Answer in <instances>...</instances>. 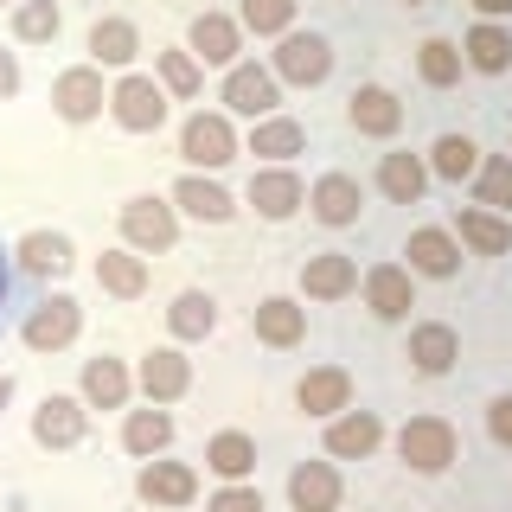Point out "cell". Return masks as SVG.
I'll return each instance as SVG.
<instances>
[{"instance_id":"cell-3","label":"cell","mask_w":512,"mask_h":512,"mask_svg":"<svg viewBox=\"0 0 512 512\" xmlns=\"http://www.w3.org/2000/svg\"><path fill=\"white\" fill-rule=\"evenodd\" d=\"M269 71H276V84L314 90V84H327V77H333V45L320 39V32H282L276 52H269Z\"/></svg>"},{"instance_id":"cell-20","label":"cell","mask_w":512,"mask_h":512,"mask_svg":"<svg viewBox=\"0 0 512 512\" xmlns=\"http://www.w3.org/2000/svg\"><path fill=\"white\" fill-rule=\"evenodd\" d=\"M365 308H372L378 320H404L416 308V276L404 263H378L365 269Z\"/></svg>"},{"instance_id":"cell-16","label":"cell","mask_w":512,"mask_h":512,"mask_svg":"<svg viewBox=\"0 0 512 512\" xmlns=\"http://www.w3.org/2000/svg\"><path fill=\"white\" fill-rule=\"evenodd\" d=\"M250 327H256V340H263V346L288 352V346L308 340V308L288 301V295H269V301H256V308H250Z\"/></svg>"},{"instance_id":"cell-18","label":"cell","mask_w":512,"mask_h":512,"mask_svg":"<svg viewBox=\"0 0 512 512\" xmlns=\"http://www.w3.org/2000/svg\"><path fill=\"white\" fill-rule=\"evenodd\" d=\"M352 288H359V263L346 250H320L301 263V295L308 301H346Z\"/></svg>"},{"instance_id":"cell-26","label":"cell","mask_w":512,"mask_h":512,"mask_svg":"<svg viewBox=\"0 0 512 512\" xmlns=\"http://www.w3.org/2000/svg\"><path fill=\"white\" fill-rule=\"evenodd\" d=\"M90 58H96V71H128V64L141 58V32L135 20H122V13H103V20L90 26Z\"/></svg>"},{"instance_id":"cell-1","label":"cell","mask_w":512,"mask_h":512,"mask_svg":"<svg viewBox=\"0 0 512 512\" xmlns=\"http://www.w3.org/2000/svg\"><path fill=\"white\" fill-rule=\"evenodd\" d=\"M461 455L455 442V423L448 416H410L404 429H397V461H404L410 474H448Z\"/></svg>"},{"instance_id":"cell-14","label":"cell","mask_w":512,"mask_h":512,"mask_svg":"<svg viewBox=\"0 0 512 512\" xmlns=\"http://www.w3.org/2000/svg\"><path fill=\"white\" fill-rule=\"evenodd\" d=\"M410 276H429V282H448V276H461V244H455V231H442V224H423V231H410Z\"/></svg>"},{"instance_id":"cell-32","label":"cell","mask_w":512,"mask_h":512,"mask_svg":"<svg viewBox=\"0 0 512 512\" xmlns=\"http://www.w3.org/2000/svg\"><path fill=\"white\" fill-rule=\"evenodd\" d=\"M122 448H128V455H141V461L167 455V448H173V416L160 410V404L128 410V416H122Z\"/></svg>"},{"instance_id":"cell-29","label":"cell","mask_w":512,"mask_h":512,"mask_svg":"<svg viewBox=\"0 0 512 512\" xmlns=\"http://www.w3.org/2000/svg\"><path fill=\"white\" fill-rule=\"evenodd\" d=\"M96 288L103 295H116V301H141L148 295V256H135V250H103L96 256Z\"/></svg>"},{"instance_id":"cell-31","label":"cell","mask_w":512,"mask_h":512,"mask_svg":"<svg viewBox=\"0 0 512 512\" xmlns=\"http://www.w3.org/2000/svg\"><path fill=\"white\" fill-rule=\"evenodd\" d=\"M301 148H308V128H301L295 116H263V122H250V154H263L269 167H288Z\"/></svg>"},{"instance_id":"cell-2","label":"cell","mask_w":512,"mask_h":512,"mask_svg":"<svg viewBox=\"0 0 512 512\" xmlns=\"http://www.w3.org/2000/svg\"><path fill=\"white\" fill-rule=\"evenodd\" d=\"M180 160L192 173H218V167H231L237 160V128L224 109H199V116H186L180 128Z\"/></svg>"},{"instance_id":"cell-25","label":"cell","mask_w":512,"mask_h":512,"mask_svg":"<svg viewBox=\"0 0 512 512\" xmlns=\"http://www.w3.org/2000/svg\"><path fill=\"white\" fill-rule=\"evenodd\" d=\"M288 506L295 512H340V474H333V461H301L288 474Z\"/></svg>"},{"instance_id":"cell-36","label":"cell","mask_w":512,"mask_h":512,"mask_svg":"<svg viewBox=\"0 0 512 512\" xmlns=\"http://www.w3.org/2000/svg\"><path fill=\"white\" fill-rule=\"evenodd\" d=\"M416 77H423L429 90L461 84V45L455 39H423V45H416Z\"/></svg>"},{"instance_id":"cell-17","label":"cell","mask_w":512,"mask_h":512,"mask_svg":"<svg viewBox=\"0 0 512 512\" xmlns=\"http://www.w3.org/2000/svg\"><path fill=\"white\" fill-rule=\"evenodd\" d=\"M13 263H20L26 276H39V282H58V276H71L77 250H71L64 231H26L20 244H13Z\"/></svg>"},{"instance_id":"cell-8","label":"cell","mask_w":512,"mask_h":512,"mask_svg":"<svg viewBox=\"0 0 512 512\" xmlns=\"http://www.w3.org/2000/svg\"><path fill=\"white\" fill-rule=\"evenodd\" d=\"M244 199L256 205V218H269V224H288L308 205V186H301V173L295 167H256L250 173V186H244Z\"/></svg>"},{"instance_id":"cell-41","label":"cell","mask_w":512,"mask_h":512,"mask_svg":"<svg viewBox=\"0 0 512 512\" xmlns=\"http://www.w3.org/2000/svg\"><path fill=\"white\" fill-rule=\"evenodd\" d=\"M160 90L167 96H199L205 90V64L192 58V52H160Z\"/></svg>"},{"instance_id":"cell-30","label":"cell","mask_w":512,"mask_h":512,"mask_svg":"<svg viewBox=\"0 0 512 512\" xmlns=\"http://www.w3.org/2000/svg\"><path fill=\"white\" fill-rule=\"evenodd\" d=\"M461 64H468V71H480V77L512 71V32H506L500 20H480L468 39H461Z\"/></svg>"},{"instance_id":"cell-7","label":"cell","mask_w":512,"mask_h":512,"mask_svg":"<svg viewBox=\"0 0 512 512\" xmlns=\"http://www.w3.org/2000/svg\"><path fill=\"white\" fill-rule=\"evenodd\" d=\"M77 333H84V308H77L71 295H45L39 308L20 320V340H26L32 352H64Z\"/></svg>"},{"instance_id":"cell-23","label":"cell","mask_w":512,"mask_h":512,"mask_svg":"<svg viewBox=\"0 0 512 512\" xmlns=\"http://www.w3.org/2000/svg\"><path fill=\"white\" fill-rule=\"evenodd\" d=\"M308 212L320 218V224H359V212H365V186L352 180V173H327V180H314L308 186Z\"/></svg>"},{"instance_id":"cell-34","label":"cell","mask_w":512,"mask_h":512,"mask_svg":"<svg viewBox=\"0 0 512 512\" xmlns=\"http://www.w3.org/2000/svg\"><path fill=\"white\" fill-rule=\"evenodd\" d=\"M205 468H212L218 480H250L256 474V442L244 436V429H224V436L205 442Z\"/></svg>"},{"instance_id":"cell-48","label":"cell","mask_w":512,"mask_h":512,"mask_svg":"<svg viewBox=\"0 0 512 512\" xmlns=\"http://www.w3.org/2000/svg\"><path fill=\"white\" fill-rule=\"evenodd\" d=\"M404 7H429V0H404Z\"/></svg>"},{"instance_id":"cell-37","label":"cell","mask_w":512,"mask_h":512,"mask_svg":"<svg viewBox=\"0 0 512 512\" xmlns=\"http://www.w3.org/2000/svg\"><path fill=\"white\" fill-rule=\"evenodd\" d=\"M474 205H487V212H512V154H487L474 167Z\"/></svg>"},{"instance_id":"cell-11","label":"cell","mask_w":512,"mask_h":512,"mask_svg":"<svg viewBox=\"0 0 512 512\" xmlns=\"http://www.w3.org/2000/svg\"><path fill=\"white\" fill-rule=\"evenodd\" d=\"M186 52L199 58V64H224V71H231L237 52H244V26H237L231 13H212V7H205L199 20L186 26Z\"/></svg>"},{"instance_id":"cell-6","label":"cell","mask_w":512,"mask_h":512,"mask_svg":"<svg viewBox=\"0 0 512 512\" xmlns=\"http://www.w3.org/2000/svg\"><path fill=\"white\" fill-rule=\"evenodd\" d=\"M218 96H224V116H250V122H263V116L282 109V84H276L269 64H231Z\"/></svg>"},{"instance_id":"cell-24","label":"cell","mask_w":512,"mask_h":512,"mask_svg":"<svg viewBox=\"0 0 512 512\" xmlns=\"http://www.w3.org/2000/svg\"><path fill=\"white\" fill-rule=\"evenodd\" d=\"M455 244L474 250V256H506V250H512V224H506V212L461 205V212H455Z\"/></svg>"},{"instance_id":"cell-15","label":"cell","mask_w":512,"mask_h":512,"mask_svg":"<svg viewBox=\"0 0 512 512\" xmlns=\"http://www.w3.org/2000/svg\"><path fill=\"white\" fill-rule=\"evenodd\" d=\"M135 384H141V397H148V404H173V397L192 391V359H186L180 346H154L148 359H141Z\"/></svg>"},{"instance_id":"cell-5","label":"cell","mask_w":512,"mask_h":512,"mask_svg":"<svg viewBox=\"0 0 512 512\" xmlns=\"http://www.w3.org/2000/svg\"><path fill=\"white\" fill-rule=\"evenodd\" d=\"M109 116H116L128 135H154L160 122H167V90L154 84V77H141V71H128L109 84Z\"/></svg>"},{"instance_id":"cell-45","label":"cell","mask_w":512,"mask_h":512,"mask_svg":"<svg viewBox=\"0 0 512 512\" xmlns=\"http://www.w3.org/2000/svg\"><path fill=\"white\" fill-rule=\"evenodd\" d=\"M474 13H480V20H506L512 0H474Z\"/></svg>"},{"instance_id":"cell-43","label":"cell","mask_w":512,"mask_h":512,"mask_svg":"<svg viewBox=\"0 0 512 512\" xmlns=\"http://www.w3.org/2000/svg\"><path fill=\"white\" fill-rule=\"evenodd\" d=\"M487 436L500 442V448H512V391H506V397H493V404H487Z\"/></svg>"},{"instance_id":"cell-22","label":"cell","mask_w":512,"mask_h":512,"mask_svg":"<svg viewBox=\"0 0 512 512\" xmlns=\"http://www.w3.org/2000/svg\"><path fill=\"white\" fill-rule=\"evenodd\" d=\"M295 404L308 416H320V423L340 416V410H352V372H346V365H314V372L295 384Z\"/></svg>"},{"instance_id":"cell-19","label":"cell","mask_w":512,"mask_h":512,"mask_svg":"<svg viewBox=\"0 0 512 512\" xmlns=\"http://www.w3.org/2000/svg\"><path fill=\"white\" fill-rule=\"evenodd\" d=\"M167 199H173V212H186V218H199V224H231V218H237V199H231L218 180H205V173L173 180Z\"/></svg>"},{"instance_id":"cell-50","label":"cell","mask_w":512,"mask_h":512,"mask_svg":"<svg viewBox=\"0 0 512 512\" xmlns=\"http://www.w3.org/2000/svg\"><path fill=\"white\" fill-rule=\"evenodd\" d=\"M7 7H20V0H7Z\"/></svg>"},{"instance_id":"cell-4","label":"cell","mask_w":512,"mask_h":512,"mask_svg":"<svg viewBox=\"0 0 512 512\" xmlns=\"http://www.w3.org/2000/svg\"><path fill=\"white\" fill-rule=\"evenodd\" d=\"M122 244L135 250V256H141V250L160 256V250L180 244V212H173V199H154V192L128 199V205H122Z\"/></svg>"},{"instance_id":"cell-49","label":"cell","mask_w":512,"mask_h":512,"mask_svg":"<svg viewBox=\"0 0 512 512\" xmlns=\"http://www.w3.org/2000/svg\"><path fill=\"white\" fill-rule=\"evenodd\" d=\"M148 512H167V506H148Z\"/></svg>"},{"instance_id":"cell-38","label":"cell","mask_w":512,"mask_h":512,"mask_svg":"<svg viewBox=\"0 0 512 512\" xmlns=\"http://www.w3.org/2000/svg\"><path fill=\"white\" fill-rule=\"evenodd\" d=\"M58 32H64L58 0H20V7H13V39H26V45H52Z\"/></svg>"},{"instance_id":"cell-13","label":"cell","mask_w":512,"mask_h":512,"mask_svg":"<svg viewBox=\"0 0 512 512\" xmlns=\"http://www.w3.org/2000/svg\"><path fill=\"white\" fill-rule=\"evenodd\" d=\"M346 122L359 128L365 141H391L397 128H404V103H397L384 84H359V90L346 96Z\"/></svg>"},{"instance_id":"cell-10","label":"cell","mask_w":512,"mask_h":512,"mask_svg":"<svg viewBox=\"0 0 512 512\" xmlns=\"http://www.w3.org/2000/svg\"><path fill=\"white\" fill-rule=\"evenodd\" d=\"M52 109L64 122H96L109 109V90H103V71L96 64H71V71L52 84Z\"/></svg>"},{"instance_id":"cell-39","label":"cell","mask_w":512,"mask_h":512,"mask_svg":"<svg viewBox=\"0 0 512 512\" xmlns=\"http://www.w3.org/2000/svg\"><path fill=\"white\" fill-rule=\"evenodd\" d=\"M474 167H480V148L468 135H442L436 148H429V173H436V180H474Z\"/></svg>"},{"instance_id":"cell-40","label":"cell","mask_w":512,"mask_h":512,"mask_svg":"<svg viewBox=\"0 0 512 512\" xmlns=\"http://www.w3.org/2000/svg\"><path fill=\"white\" fill-rule=\"evenodd\" d=\"M237 26L256 39H282V32H295V0H244Z\"/></svg>"},{"instance_id":"cell-47","label":"cell","mask_w":512,"mask_h":512,"mask_svg":"<svg viewBox=\"0 0 512 512\" xmlns=\"http://www.w3.org/2000/svg\"><path fill=\"white\" fill-rule=\"evenodd\" d=\"M7 404H13V378L0 372V410H7Z\"/></svg>"},{"instance_id":"cell-12","label":"cell","mask_w":512,"mask_h":512,"mask_svg":"<svg viewBox=\"0 0 512 512\" xmlns=\"http://www.w3.org/2000/svg\"><path fill=\"white\" fill-rule=\"evenodd\" d=\"M90 429V404L84 397H45L39 410H32V442L39 448H77Z\"/></svg>"},{"instance_id":"cell-46","label":"cell","mask_w":512,"mask_h":512,"mask_svg":"<svg viewBox=\"0 0 512 512\" xmlns=\"http://www.w3.org/2000/svg\"><path fill=\"white\" fill-rule=\"evenodd\" d=\"M7 282H13V269H7V256H0V308H7Z\"/></svg>"},{"instance_id":"cell-33","label":"cell","mask_w":512,"mask_h":512,"mask_svg":"<svg viewBox=\"0 0 512 512\" xmlns=\"http://www.w3.org/2000/svg\"><path fill=\"white\" fill-rule=\"evenodd\" d=\"M378 192L391 205H416L429 192V160H416V154H384L378 160Z\"/></svg>"},{"instance_id":"cell-9","label":"cell","mask_w":512,"mask_h":512,"mask_svg":"<svg viewBox=\"0 0 512 512\" xmlns=\"http://www.w3.org/2000/svg\"><path fill=\"white\" fill-rule=\"evenodd\" d=\"M135 493L148 506H167V512H180V506H192L199 500V474L186 468V461H141V474H135Z\"/></svg>"},{"instance_id":"cell-27","label":"cell","mask_w":512,"mask_h":512,"mask_svg":"<svg viewBox=\"0 0 512 512\" xmlns=\"http://www.w3.org/2000/svg\"><path fill=\"white\" fill-rule=\"evenodd\" d=\"M404 359H410L423 378H442L448 365L461 359V340H455V327H448V320H423V327H410V352H404Z\"/></svg>"},{"instance_id":"cell-28","label":"cell","mask_w":512,"mask_h":512,"mask_svg":"<svg viewBox=\"0 0 512 512\" xmlns=\"http://www.w3.org/2000/svg\"><path fill=\"white\" fill-rule=\"evenodd\" d=\"M128 397H135V378H128L122 359H109V352L84 359V404L90 410H122Z\"/></svg>"},{"instance_id":"cell-35","label":"cell","mask_w":512,"mask_h":512,"mask_svg":"<svg viewBox=\"0 0 512 512\" xmlns=\"http://www.w3.org/2000/svg\"><path fill=\"white\" fill-rule=\"evenodd\" d=\"M212 327H218V301L205 295V288L173 295V308H167V333H173V340H205Z\"/></svg>"},{"instance_id":"cell-42","label":"cell","mask_w":512,"mask_h":512,"mask_svg":"<svg viewBox=\"0 0 512 512\" xmlns=\"http://www.w3.org/2000/svg\"><path fill=\"white\" fill-rule=\"evenodd\" d=\"M205 512H263V493L250 480H224L212 500H205Z\"/></svg>"},{"instance_id":"cell-44","label":"cell","mask_w":512,"mask_h":512,"mask_svg":"<svg viewBox=\"0 0 512 512\" xmlns=\"http://www.w3.org/2000/svg\"><path fill=\"white\" fill-rule=\"evenodd\" d=\"M7 96H20V58L0 52V103H7Z\"/></svg>"},{"instance_id":"cell-21","label":"cell","mask_w":512,"mask_h":512,"mask_svg":"<svg viewBox=\"0 0 512 512\" xmlns=\"http://www.w3.org/2000/svg\"><path fill=\"white\" fill-rule=\"evenodd\" d=\"M378 442H384V423H378L372 410L327 416V455L333 461H365V455H378Z\"/></svg>"}]
</instances>
